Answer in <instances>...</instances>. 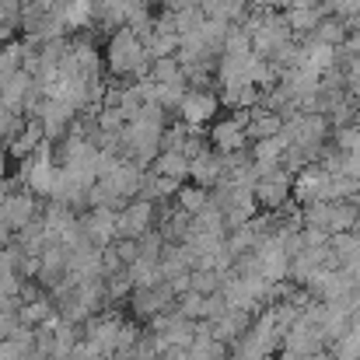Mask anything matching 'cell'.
Returning <instances> with one entry per match:
<instances>
[{
	"label": "cell",
	"mask_w": 360,
	"mask_h": 360,
	"mask_svg": "<svg viewBox=\"0 0 360 360\" xmlns=\"http://www.w3.org/2000/svg\"><path fill=\"white\" fill-rule=\"evenodd\" d=\"M287 196V179L283 175H269L266 182H259V200L269 207H280V200Z\"/></svg>",
	"instance_id": "cell-1"
},
{
	"label": "cell",
	"mask_w": 360,
	"mask_h": 360,
	"mask_svg": "<svg viewBox=\"0 0 360 360\" xmlns=\"http://www.w3.org/2000/svg\"><path fill=\"white\" fill-rule=\"evenodd\" d=\"M255 133L259 136H266V133H280V116H259V122H255Z\"/></svg>",
	"instance_id": "cell-2"
}]
</instances>
